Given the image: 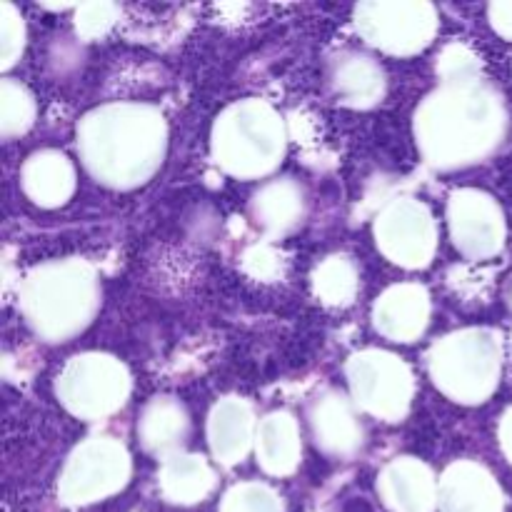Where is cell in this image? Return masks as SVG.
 I'll return each instance as SVG.
<instances>
[{"label":"cell","mask_w":512,"mask_h":512,"mask_svg":"<svg viewBox=\"0 0 512 512\" xmlns=\"http://www.w3.org/2000/svg\"><path fill=\"white\" fill-rule=\"evenodd\" d=\"M438 113L425 120H440L438 125H423L425 140L440 138L438 145L428 150L433 163L438 165H465L478 163V158L493 153L505 135V108L498 95L488 88L473 85L468 98L438 95Z\"/></svg>","instance_id":"1"},{"label":"cell","mask_w":512,"mask_h":512,"mask_svg":"<svg viewBox=\"0 0 512 512\" xmlns=\"http://www.w3.org/2000/svg\"><path fill=\"white\" fill-rule=\"evenodd\" d=\"M433 373L438 385L463 403H478L493 393L500 375V345L490 333L448 338L435 350Z\"/></svg>","instance_id":"2"},{"label":"cell","mask_w":512,"mask_h":512,"mask_svg":"<svg viewBox=\"0 0 512 512\" xmlns=\"http://www.w3.org/2000/svg\"><path fill=\"white\" fill-rule=\"evenodd\" d=\"M353 385L358 403L385 418H398L405 413L410 398L408 368L398 358L383 353H370L355 358Z\"/></svg>","instance_id":"3"},{"label":"cell","mask_w":512,"mask_h":512,"mask_svg":"<svg viewBox=\"0 0 512 512\" xmlns=\"http://www.w3.org/2000/svg\"><path fill=\"white\" fill-rule=\"evenodd\" d=\"M363 20L365 33L373 43L395 53L423 48L433 33V15L428 5H370Z\"/></svg>","instance_id":"4"},{"label":"cell","mask_w":512,"mask_h":512,"mask_svg":"<svg viewBox=\"0 0 512 512\" xmlns=\"http://www.w3.org/2000/svg\"><path fill=\"white\" fill-rule=\"evenodd\" d=\"M453 233L470 255H493L503 248V213L488 195L463 193L453 203Z\"/></svg>","instance_id":"5"},{"label":"cell","mask_w":512,"mask_h":512,"mask_svg":"<svg viewBox=\"0 0 512 512\" xmlns=\"http://www.w3.org/2000/svg\"><path fill=\"white\" fill-rule=\"evenodd\" d=\"M125 473H128V458L123 448L108 443L90 445L78 450L73 458V468L65 478V493L88 503V498H98L123 485Z\"/></svg>","instance_id":"6"},{"label":"cell","mask_w":512,"mask_h":512,"mask_svg":"<svg viewBox=\"0 0 512 512\" xmlns=\"http://www.w3.org/2000/svg\"><path fill=\"white\" fill-rule=\"evenodd\" d=\"M383 248L403 265H425L430 253V218L423 208H395L383 223Z\"/></svg>","instance_id":"7"},{"label":"cell","mask_w":512,"mask_h":512,"mask_svg":"<svg viewBox=\"0 0 512 512\" xmlns=\"http://www.w3.org/2000/svg\"><path fill=\"white\" fill-rule=\"evenodd\" d=\"M445 512H503V493L478 465H458L443 485Z\"/></svg>","instance_id":"8"},{"label":"cell","mask_w":512,"mask_h":512,"mask_svg":"<svg viewBox=\"0 0 512 512\" xmlns=\"http://www.w3.org/2000/svg\"><path fill=\"white\" fill-rule=\"evenodd\" d=\"M125 390H128V380H125L123 368L110 363V358L98 383H88L78 365H73L65 375V398L75 413H108L123 405Z\"/></svg>","instance_id":"9"},{"label":"cell","mask_w":512,"mask_h":512,"mask_svg":"<svg viewBox=\"0 0 512 512\" xmlns=\"http://www.w3.org/2000/svg\"><path fill=\"white\" fill-rule=\"evenodd\" d=\"M425 315H428V300L423 290L395 288L385 295L383 305H378V328L408 343L413 335L423 333Z\"/></svg>","instance_id":"10"},{"label":"cell","mask_w":512,"mask_h":512,"mask_svg":"<svg viewBox=\"0 0 512 512\" xmlns=\"http://www.w3.org/2000/svg\"><path fill=\"white\" fill-rule=\"evenodd\" d=\"M385 493L388 503L393 505L395 512H430L433 508V485L430 475L423 465H393L385 475Z\"/></svg>","instance_id":"11"},{"label":"cell","mask_w":512,"mask_h":512,"mask_svg":"<svg viewBox=\"0 0 512 512\" xmlns=\"http://www.w3.org/2000/svg\"><path fill=\"white\" fill-rule=\"evenodd\" d=\"M25 180L38 203H63V198L73 188V173L63 155H35L33 163L25 170Z\"/></svg>","instance_id":"12"},{"label":"cell","mask_w":512,"mask_h":512,"mask_svg":"<svg viewBox=\"0 0 512 512\" xmlns=\"http://www.w3.org/2000/svg\"><path fill=\"white\" fill-rule=\"evenodd\" d=\"M248 445V410L243 405H223L213 415V448L223 463L243 458Z\"/></svg>","instance_id":"13"},{"label":"cell","mask_w":512,"mask_h":512,"mask_svg":"<svg viewBox=\"0 0 512 512\" xmlns=\"http://www.w3.org/2000/svg\"><path fill=\"white\" fill-rule=\"evenodd\" d=\"M295 453H298V445H295L293 423L285 415H273L263 428L265 468L273 473H288L295 465Z\"/></svg>","instance_id":"14"},{"label":"cell","mask_w":512,"mask_h":512,"mask_svg":"<svg viewBox=\"0 0 512 512\" xmlns=\"http://www.w3.org/2000/svg\"><path fill=\"white\" fill-rule=\"evenodd\" d=\"M165 478H183V483L168 488L173 498H178V503H193L195 498H203L210 488V473L198 458H183L168 470Z\"/></svg>","instance_id":"15"},{"label":"cell","mask_w":512,"mask_h":512,"mask_svg":"<svg viewBox=\"0 0 512 512\" xmlns=\"http://www.w3.org/2000/svg\"><path fill=\"white\" fill-rule=\"evenodd\" d=\"M228 500V512H275V498L263 488H238Z\"/></svg>","instance_id":"16"},{"label":"cell","mask_w":512,"mask_h":512,"mask_svg":"<svg viewBox=\"0 0 512 512\" xmlns=\"http://www.w3.org/2000/svg\"><path fill=\"white\" fill-rule=\"evenodd\" d=\"M490 15H493V25L498 28V33H503L505 38L512 40V3L493 5Z\"/></svg>","instance_id":"17"},{"label":"cell","mask_w":512,"mask_h":512,"mask_svg":"<svg viewBox=\"0 0 512 512\" xmlns=\"http://www.w3.org/2000/svg\"><path fill=\"white\" fill-rule=\"evenodd\" d=\"M500 438H503V450H505V455H508L510 463H512V408L508 410V415H505L503 430H500Z\"/></svg>","instance_id":"18"},{"label":"cell","mask_w":512,"mask_h":512,"mask_svg":"<svg viewBox=\"0 0 512 512\" xmlns=\"http://www.w3.org/2000/svg\"><path fill=\"white\" fill-rule=\"evenodd\" d=\"M510 305H512V288H510Z\"/></svg>","instance_id":"19"}]
</instances>
